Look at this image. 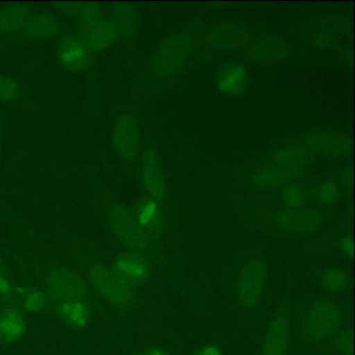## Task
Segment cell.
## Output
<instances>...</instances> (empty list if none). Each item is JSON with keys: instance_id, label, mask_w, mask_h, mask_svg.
<instances>
[{"instance_id": "obj_1", "label": "cell", "mask_w": 355, "mask_h": 355, "mask_svg": "<svg viewBox=\"0 0 355 355\" xmlns=\"http://www.w3.org/2000/svg\"><path fill=\"white\" fill-rule=\"evenodd\" d=\"M192 53V39L187 34L168 37L155 49L151 59V73L157 80H167L178 76Z\"/></svg>"}, {"instance_id": "obj_2", "label": "cell", "mask_w": 355, "mask_h": 355, "mask_svg": "<svg viewBox=\"0 0 355 355\" xmlns=\"http://www.w3.org/2000/svg\"><path fill=\"white\" fill-rule=\"evenodd\" d=\"M344 323V313L330 300L313 302L303 318V332L311 342H321L336 336Z\"/></svg>"}, {"instance_id": "obj_3", "label": "cell", "mask_w": 355, "mask_h": 355, "mask_svg": "<svg viewBox=\"0 0 355 355\" xmlns=\"http://www.w3.org/2000/svg\"><path fill=\"white\" fill-rule=\"evenodd\" d=\"M89 277L101 298L112 306L128 311L134 305V290L120 279L113 270L105 266L94 265L89 271Z\"/></svg>"}, {"instance_id": "obj_4", "label": "cell", "mask_w": 355, "mask_h": 355, "mask_svg": "<svg viewBox=\"0 0 355 355\" xmlns=\"http://www.w3.org/2000/svg\"><path fill=\"white\" fill-rule=\"evenodd\" d=\"M268 282V268L263 259L247 261L238 276L236 286V300L246 309H253L263 298Z\"/></svg>"}, {"instance_id": "obj_5", "label": "cell", "mask_w": 355, "mask_h": 355, "mask_svg": "<svg viewBox=\"0 0 355 355\" xmlns=\"http://www.w3.org/2000/svg\"><path fill=\"white\" fill-rule=\"evenodd\" d=\"M109 223L116 238L132 251L144 250L149 236L137 222L135 216L124 205L115 203L109 214Z\"/></svg>"}, {"instance_id": "obj_6", "label": "cell", "mask_w": 355, "mask_h": 355, "mask_svg": "<svg viewBox=\"0 0 355 355\" xmlns=\"http://www.w3.org/2000/svg\"><path fill=\"white\" fill-rule=\"evenodd\" d=\"M57 59L60 65L70 72H82L90 66L92 51L82 35H65L57 45Z\"/></svg>"}, {"instance_id": "obj_7", "label": "cell", "mask_w": 355, "mask_h": 355, "mask_svg": "<svg viewBox=\"0 0 355 355\" xmlns=\"http://www.w3.org/2000/svg\"><path fill=\"white\" fill-rule=\"evenodd\" d=\"M46 288L53 299L85 298L87 284L82 276L68 268L58 267L51 270L46 276Z\"/></svg>"}, {"instance_id": "obj_8", "label": "cell", "mask_w": 355, "mask_h": 355, "mask_svg": "<svg viewBox=\"0 0 355 355\" xmlns=\"http://www.w3.org/2000/svg\"><path fill=\"white\" fill-rule=\"evenodd\" d=\"M112 142L116 153L123 161L132 162L138 157L140 132L132 115L122 114L116 120L112 130Z\"/></svg>"}, {"instance_id": "obj_9", "label": "cell", "mask_w": 355, "mask_h": 355, "mask_svg": "<svg viewBox=\"0 0 355 355\" xmlns=\"http://www.w3.org/2000/svg\"><path fill=\"white\" fill-rule=\"evenodd\" d=\"M112 270L132 288L144 284L148 280L151 271L146 257L138 251L132 250L120 253L114 261Z\"/></svg>"}, {"instance_id": "obj_10", "label": "cell", "mask_w": 355, "mask_h": 355, "mask_svg": "<svg viewBox=\"0 0 355 355\" xmlns=\"http://www.w3.org/2000/svg\"><path fill=\"white\" fill-rule=\"evenodd\" d=\"M207 40L218 51H234L243 49L250 43L251 32L243 24L223 22L207 31Z\"/></svg>"}, {"instance_id": "obj_11", "label": "cell", "mask_w": 355, "mask_h": 355, "mask_svg": "<svg viewBox=\"0 0 355 355\" xmlns=\"http://www.w3.org/2000/svg\"><path fill=\"white\" fill-rule=\"evenodd\" d=\"M278 225L291 234H304L315 232L323 223V216L315 209H286L276 215Z\"/></svg>"}, {"instance_id": "obj_12", "label": "cell", "mask_w": 355, "mask_h": 355, "mask_svg": "<svg viewBox=\"0 0 355 355\" xmlns=\"http://www.w3.org/2000/svg\"><path fill=\"white\" fill-rule=\"evenodd\" d=\"M291 322L284 313H278L270 322L263 336L261 355H286L291 340Z\"/></svg>"}, {"instance_id": "obj_13", "label": "cell", "mask_w": 355, "mask_h": 355, "mask_svg": "<svg viewBox=\"0 0 355 355\" xmlns=\"http://www.w3.org/2000/svg\"><path fill=\"white\" fill-rule=\"evenodd\" d=\"M141 175L145 188L155 200L165 198L167 192L165 174L159 163V155L153 149H146L143 153Z\"/></svg>"}, {"instance_id": "obj_14", "label": "cell", "mask_w": 355, "mask_h": 355, "mask_svg": "<svg viewBox=\"0 0 355 355\" xmlns=\"http://www.w3.org/2000/svg\"><path fill=\"white\" fill-rule=\"evenodd\" d=\"M304 144L313 153H323L336 157L346 155L351 148L348 137L336 132H313L305 137Z\"/></svg>"}, {"instance_id": "obj_15", "label": "cell", "mask_w": 355, "mask_h": 355, "mask_svg": "<svg viewBox=\"0 0 355 355\" xmlns=\"http://www.w3.org/2000/svg\"><path fill=\"white\" fill-rule=\"evenodd\" d=\"M286 42L279 37L263 36L251 43L248 57L261 64H274L286 57Z\"/></svg>"}, {"instance_id": "obj_16", "label": "cell", "mask_w": 355, "mask_h": 355, "mask_svg": "<svg viewBox=\"0 0 355 355\" xmlns=\"http://www.w3.org/2000/svg\"><path fill=\"white\" fill-rule=\"evenodd\" d=\"M28 331V320L17 307H5L0 311V340L15 344L24 338Z\"/></svg>"}, {"instance_id": "obj_17", "label": "cell", "mask_w": 355, "mask_h": 355, "mask_svg": "<svg viewBox=\"0 0 355 355\" xmlns=\"http://www.w3.org/2000/svg\"><path fill=\"white\" fill-rule=\"evenodd\" d=\"M57 313L60 319L73 329L87 327L91 319V309L85 298L59 301Z\"/></svg>"}, {"instance_id": "obj_18", "label": "cell", "mask_w": 355, "mask_h": 355, "mask_svg": "<svg viewBox=\"0 0 355 355\" xmlns=\"http://www.w3.org/2000/svg\"><path fill=\"white\" fill-rule=\"evenodd\" d=\"M302 175L301 170L288 169L280 166H266L257 170L254 182L263 189H275L293 184Z\"/></svg>"}, {"instance_id": "obj_19", "label": "cell", "mask_w": 355, "mask_h": 355, "mask_svg": "<svg viewBox=\"0 0 355 355\" xmlns=\"http://www.w3.org/2000/svg\"><path fill=\"white\" fill-rule=\"evenodd\" d=\"M247 72L244 66L238 63H226L217 73V85L224 94L239 95L245 90Z\"/></svg>"}, {"instance_id": "obj_20", "label": "cell", "mask_w": 355, "mask_h": 355, "mask_svg": "<svg viewBox=\"0 0 355 355\" xmlns=\"http://www.w3.org/2000/svg\"><path fill=\"white\" fill-rule=\"evenodd\" d=\"M59 33V21L49 13L35 14L22 30V35L26 38L34 41L49 40L57 37Z\"/></svg>"}, {"instance_id": "obj_21", "label": "cell", "mask_w": 355, "mask_h": 355, "mask_svg": "<svg viewBox=\"0 0 355 355\" xmlns=\"http://www.w3.org/2000/svg\"><path fill=\"white\" fill-rule=\"evenodd\" d=\"M82 36L91 51H105L119 38L117 28L111 19H103Z\"/></svg>"}, {"instance_id": "obj_22", "label": "cell", "mask_w": 355, "mask_h": 355, "mask_svg": "<svg viewBox=\"0 0 355 355\" xmlns=\"http://www.w3.org/2000/svg\"><path fill=\"white\" fill-rule=\"evenodd\" d=\"M313 155L307 147L302 145H286L274 151L273 161L275 165L288 169L301 170L313 159Z\"/></svg>"}, {"instance_id": "obj_23", "label": "cell", "mask_w": 355, "mask_h": 355, "mask_svg": "<svg viewBox=\"0 0 355 355\" xmlns=\"http://www.w3.org/2000/svg\"><path fill=\"white\" fill-rule=\"evenodd\" d=\"M31 9L26 5H10L0 11V34L13 35L24 30L30 18Z\"/></svg>"}, {"instance_id": "obj_24", "label": "cell", "mask_w": 355, "mask_h": 355, "mask_svg": "<svg viewBox=\"0 0 355 355\" xmlns=\"http://www.w3.org/2000/svg\"><path fill=\"white\" fill-rule=\"evenodd\" d=\"M139 225L148 234L161 228L162 213L159 203L155 199H145L139 203L135 214Z\"/></svg>"}, {"instance_id": "obj_25", "label": "cell", "mask_w": 355, "mask_h": 355, "mask_svg": "<svg viewBox=\"0 0 355 355\" xmlns=\"http://www.w3.org/2000/svg\"><path fill=\"white\" fill-rule=\"evenodd\" d=\"M137 19V11L132 6L121 3L114 8L111 20L117 28L119 38L132 37L136 31Z\"/></svg>"}, {"instance_id": "obj_26", "label": "cell", "mask_w": 355, "mask_h": 355, "mask_svg": "<svg viewBox=\"0 0 355 355\" xmlns=\"http://www.w3.org/2000/svg\"><path fill=\"white\" fill-rule=\"evenodd\" d=\"M320 286L330 294H338L348 286L349 275L340 267H330L322 272L319 278Z\"/></svg>"}, {"instance_id": "obj_27", "label": "cell", "mask_w": 355, "mask_h": 355, "mask_svg": "<svg viewBox=\"0 0 355 355\" xmlns=\"http://www.w3.org/2000/svg\"><path fill=\"white\" fill-rule=\"evenodd\" d=\"M103 9L97 3H80V9L76 15V22L82 34L103 21Z\"/></svg>"}, {"instance_id": "obj_28", "label": "cell", "mask_w": 355, "mask_h": 355, "mask_svg": "<svg viewBox=\"0 0 355 355\" xmlns=\"http://www.w3.org/2000/svg\"><path fill=\"white\" fill-rule=\"evenodd\" d=\"M49 304V296L40 290H30L22 298L24 309L31 313H41Z\"/></svg>"}, {"instance_id": "obj_29", "label": "cell", "mask_w": 355, "mask_h": 355, "mask_svg": "<svg viewBox=\"0 0 355 355\" xmlns=\"http://www.w3.org/2000/svg\"><path fill=\"white\" fill-rule=\"evenodd\" d=\"M282 198L288 209H301L306 203V194L304 189L297 184H291L284 187Z\"/></svg>"}, {"instance_id": "obj_30", "label": "cell", "mask_w": 355, "mask_h": 355, "mask_svg": "<svg viewBox=\"0 0 355 355\" xmlns=\"http://www.w3.org/2000/svg\"><path fill=\"white\" fill-rule=\"evenodd\" d=\"M340 188L332 180L323 182L317 191V199L321 205H330L340 198Z\"/></svg>"}, {"instance_id": "obj_31", "label": "cell", "mask_w": 355, "mask_h": 355, "mask_svg": "<svg viewBox=\"0 0 355 355\" xmlns=\"http://www.w3.org/2000/svg\"><path fill=\"white\" fill-rule=\"evenodd\" d=\"M21 89L13 78L0 74V101L13 103L19 97Z\"/></svg>"}, {"instance_id": "obj_32", "label": "cell", "mask_w": 355, "mask_h": 355, "mask_svg": "<svg viewBox=\"0 0 355 355\" xmlns=\"http://www.w3.org/2000/svg\"><path fill=\"white\" fill-rule=\"evenodd\" d=\"M332 347H334V352L338 355H352L353 338L351 330H340L334 336Z\"/></svg>"}, {"instance_id": "obj_33", "label": "cell", "mask_w": 355, "mask_h": 355, "mask_svg": "<svg viewBox=\"0 0 355 355\" xmlns=\"http://www.w3.org/2000/svg\"><path fill=\"white\" fill-rule=\"evenodd\" d=\"M338 250L344 257L348 259H352L353 252H354V245H353L352 236L349 234H345L338 240Z\"/></svg>"}, {"instance_id": "obj_34", "label": "cell", "mask_w": 355, "mask_h": 355, "mask_svg": "<svg viewBox=\"0 0 355 355\" xmlns=\"http://www.w3.org/2000/svg\"><path fill=\"white\" fill-rule=\"evenodd\" d=\"M80 3H55V7L62 14L74 18L80 9Z\"/></svg>"}, {"instance_id": "obj_35", "label": "cell", "mask_w": 355, "mask_h": 355, "mask_svg": "<svg viewBox=\"0 0 355 355\" xmlns=\"http://www.w3.org/2000/svg\"><path fill=\"white\" fill-rule=\"evenodd\" d=\"M13 290V284L9 277L5 274H0V297L11 296Z\"/></svg>"}, {"instance_id": "obj_36", "label": "cell", "mask_w": 355, "mask_h": 355, "mask_svg": "<svg viewBox=\"0 0 355 355\" xmlns=\"http://www.w3.org/2000/svg\"><path fill=\"white\" fill-rule=\"evenodd\" d=\"M194 355H223V351L218 345L207 344L199 349Z\"/></svg>"}, {"instance_id": "obj_37", "label": "cell", "mask_w": 355, "mask_h": 355, "mask_svg": "<svg viewBox=\"0 0 355 355\" xmlns=\"http://www.w3.org/2000/svg\"><path fill=\"white\" fill-rule=\"evenodd\" d=\"M138 355H170L165 349L161 347H149L141 351Z\"/></svg>"}, {"instance_id": "obj_38", "label": "cell", "mask_w": 355, "mask_h": 355, "mask_svg": "<svg viewBox=\"0 0 355 355\" xmlns=\"http://www.w3.org/2000/svg\"><path fill=\"white\" fill-rule=\"evenodd\" d=\"M0 274H5V275L8 274L7 266H6L5 261L1 259V257H0Z\"/></svg>"}]
</instances>
